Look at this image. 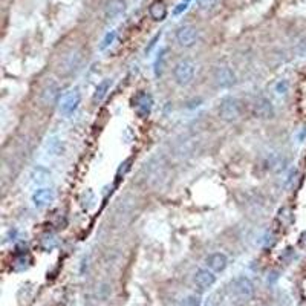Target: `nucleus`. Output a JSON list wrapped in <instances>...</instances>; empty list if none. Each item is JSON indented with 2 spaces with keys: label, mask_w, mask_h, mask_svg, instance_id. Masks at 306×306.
<instances>
[{
  "label": "nucleus",
  "mask_w": 306,
  "mask_h": 306,
  "mask_svg": "<svg viewBox=\"0 0 306 306\" xmlns=\"http://www.w3.org/2000/svg\"><path fill=\"white\" fill-rule=\"evenodd\" d=\"M193 280L199 290H208L214 285L216 276L213 274L212 270H199V271H196Z\"/></svg>",
  "instance_id": "9d476101"
},
{
  "label": "nucleus",
  "mask_w": 306,
  "mask_h": 306,
  "mask_svg": "<svg viewBox=\"0 0 306 306\" xmlns=\"http://www.w3.org/2000/svg\"><path fill=\"white\" fill-rule=\"evenodd\" d=\"M58 96H60V86L57 84V82H49L42 90V101L46 106L57 103Z\"/></svg>",
  "instance_id": "ddd939ff"
},
{
  "label": "nucleus",
  "mask_w": 306,
  "mask_h": 306,
  "mask_svg": "<svg viewBox=\"0 0 306 306\" xmlns=\"http://www.w3.org/2000/svg\"><path fill=\"white\" fill-rule=\"evenodd\" d=\"M44 152H46L48 156H60V155H63L64 141L57 135L49 136L46 140V142H44Z\"/></svg>",
  "instance_id": "9b49d317"
},
{
  "label": "nucleus",
  "mask_w": 306,
  "mask_h": 306,
  "mask_svg": "<svg viewBox=\"0 0 306 306\" xmlns=\"http://www.w3.org/2000/svg\"><path fill=\"white\" fill-rule=\"evenodd\" d=\"M42 245H43V248H44L46 251H50V250H52V248L57 245V240H56L54 236H46V238L42 240Z\"/></svg>",
  "instance_id": "4be33fe9"
},
{
  "label": "nucleus",
  "mask_w": 306,
  "mask_h": 306,
  "mask_svg": "<svg viewBox=\"0 0 306 306\" xmlns=\"http://www.w3.org/2000/svg\"><path fill=\"white\" fill-rule=\"evenodd\" d=\"M230 296H232V298L236 302V303H248L252 296H254V285L252 282L245 277V276H240V277H236L232 284H230Z\"/></svg>",
  "instance_id": "f257e3e1"
},
{
  "label": "nucleus",
  "mask_w": 306,
  "mask_h": 306,
  "mask_svg": "<svg viewBox=\"0 0 306 306\" xmlns=\"http://www.w3.org/2000/svg\"><path fill=\"white\" fill-rule=\"evenodd\" d=\"M110 86H112V80H110V78H106V80H103L101 83H98V86L95 88L94 96H92L94 103H100V101H103V100L106 98V95H108Z\"/></svg>",
  "instance_id": "a211bd4d"
},
{
  "label": "nucleus",
  "mask_w": 306,
  "mask_h": 306,
  "mask_svg": "<svg viewBox=\"0 0 306 306\" xmlns=\"http://www.w3.org/2000/svg\"><path fill=\"white\" fill-rule=\"evenodd\" d=\"M206 264L208 266V270H212L213 272H220L226 268L228 265V259L224 252H212L207 256Z\"/></svg>",
  "instance_id": "4468645a"
},
{
  "label": "nucleus",
  "mask_w": 306,
  "mask_h": 306,
  "mask_svg": "<svg viewBox=\"0 0 306 306\" xmlns=\"http://www.w3.org/2000/svg\"><path fill=\"white\" fill-rule=\"evenodd\" d=\"M148 14L155 22H162L167 16V8H166L164 2H161V0L153 2L148 8Z\"/></svg>",
  "instance_id": "f3484780"
},
{
  "label": "nucleus",
  "mask_w": 306,
  "mask_h": 306,
  "mask_svg": "<svg viewBox=\"0 0 306 306\" xmlns=\"http://www.w3.org/2000/svg\"><path fill=\"white\" fill-rule=\"evenodd\" d=\"M82 62H83V52H82V50H80V49H72V50H69V52L62 58L58 70H60V74H63V75L72 74L74 70L78 69V66L82 64Z\"/></svg>",
  "instance_id": "39448f33"
},
{
  "label": "nucleus",
  "mask_w": 306,
  "mask_h": 306,
  "mask_svg": "<svg viewBox=\"0 0 306 306\" xmlns=\"http://www.w3.org/2000/svg\"><path fill=\"white\" fill-rule=\"evenodd\" d=\"M166 54H167V49H162L160 56L156 57V62H155V75L160 76L164 70V63H166Z\"/></svg>",
  "instance_id": "aec40b11"
},
{
  "label": "nucleus",
  "mask_w": 306,
  "mask_h": 306,
  "mask_svg": "<svg viewBox=\"0 0 306 306\" xmlns=\"http://www.w3.org/2000/svg\"><path fill=\"white\" fill-rule=\"evenodd\" d=\"M219 116L224 121H236L240 116V103L233 98V96H226L220 101L219 106Z\"/></svg>",
  "instance_id": "7ed1b4c3"
},
{
  "label": "nucleus",
  "mask_w": 306,
  "mask_h": 306,
  "mask_svg": "<svg viewBox=\"0 0 306 306\" xmlns=\"http://www.w3.org/2000/svg\"><path fill=\"white\" fill-rule=\"evenodd\" d=\"M173 76L178 84L187 86L194 76V64L190 60H181L180 63H176L173 69Z\"/></svg>",
  "instance_id": "20e7f679"
},
{
  "label": "nucleus",
  "mask_w": 306,
  "mask_h": 306,
  "mask_svg": "<svg viewBox=\"0 0 306 306\" xmlns=\"http://www.w3.org/2000/svg\"><path fill=\"white\" fill-rule=\"evenodd\" d=\"M202 11H213L218 5V0H196Z\"/></svg>",
  "instance_id": "412c9836"
},
{
  "label": "nucleus",
  "mask_w": 306,
  "mask_h": 306,
  "mask_svg": "<svg viewBox=\"0 0 306 306\" xmlns=\"http://www.w3.org/2000/svg\"><path fill=\"white\" fill-rule=\"evenodd\" d=\"M49 178H50L49 170H46V168L42 167V166H36V167L31 170V173H30V180H31V182L36 184V186H43V184H46Z\"/></svg>",
  "instance_id": "dca6fc26"
},
{
  "label": "nucleus",
  "mask_w": 306,
  "mask_h": 306,
  "mask_svg": "<svg viewBox=\"0 0 306 306\" xmlns=\"http://www.w3.org/2000/svg\"><path fill=\"white\" fill-rule=\"evenodd\" d=\"M188 4H190V0H182L181 4H178L176 8L173 10V16H181L188 8Z\"/></svg>",
  "instance_id": "5701e85b"
},
{
  "label": "nucleus",
  "mask_w": 306,
  "mask_h": 306,
  "mask_svg": "<svg viewBox=\"0 0 306 306\" xmlns=\"http://www.w3.org/2000/svg\"><path fill=\"white\" fill-rule=\"evenodd\" d=\"M303 239H306V233H304V234H303Z\"/></svg>",
  "instance_id": "a878e982"
},
{
  "label": "nucleus",
  "mask_w": 306,
  "mask_h": 306,
  "mask_svg": "<svg viewBox=\"0 0 306 306\" xmlns=\"http://www.w3.org/2000/svg\"><path fill=\"white\" fill-rule=\"evenodd\" d=\"M196 40H198V30L194 26H190V24L180 28L176 32V42L182 48H192L196 43Z\"/></svg>",
  "instance_id": "1a4fd4ad"
},
{
  "label": "nucleus",
  "mask_w": 306,
  "mask_h": 306,
  "mask_svg": "<svg viewBox=\"0 0 306 306\" xmlns=\"http://www.w3.org/2000/svg\"><path fill=\"white\" fill-rule=\"evenodd\" d=\"M115 38H116V31H109L104 37H103V40H101V43L98 44V49L100 50H106L109 46H112V43L115 42Z\"/></svg>",
  "instance_id": "6ab92c4d"
},
{
  "label": "nucleus",
  "mask_w": 306,
  "mask_h": 306,
  "mask_svg": "<svg viewBox=\"0 0 306 306\" xmlns=\"http://www.w3.org/2000/svg\"><path fill=\"white\" fill-rule=\"evenodd\" d=\"M56 199V190L50 187H40L32 194V202L37 208H44L54 202Z\"/></svg>",
  "instance_id": "6e6552de"
},
{
  "label": "nucleus",
  "mask_w": 306,
  "mask_h": 306,
  "mask_svg": "<svg viewBox=\"0 0 306 306\" xmlns=\"http://www.w3.org/2000/svg\"><path fill=\"white\" fill-rule=\"evenodd\" d=\"M286 89H288V83L286 82H280L278 84H277V94H286Z\"/></svg>",
  "instance_id": "393cba45"
},
{
  "label": "nucleus",
  "mask_w": 306,
  "mask_h": 306,
  "mask_svg": "<svg viewBox=\"0 0 306 306\" xmlns=\"http://www.w3.org/2000/svg\"><path fill=\"white\" fill-rule=\"evenodd\" d=\"M252 114L260 120H270L274 116L276 110L272 103L265 96H258L252 103Z\"/></svg>",
  "instance_id": "0eeeda50"
},
{
  "label": "nucleus",
  "mask_w": 306,
  "mask_h": 306,
  "mask_svg": "<svg viewBox=\"0 0 306 306\" xmlns=\"http://www.w3.org/2000/svg\"><path fill=\"white\" fill-rule=\"evenodd\" d=\"M124 11H126V2H124V0H110V2H108V5L104 8V18L108 22H114L120 16H122Z\"/></svg>",
  "instance_id": "f8f14e48"
},
{
  "label": "nucleus",
  "mask_w": 306,
  "mask_h": 306,
  "mask_svg": "<svg viewBox=\"0 0 306 306\" xmlns=\"http://www.w3.org/2000/svg\"><path fill=\"white\" fill-rule=\"evenodd\" d=\"M82 103V92L78 88H74L70 90H68L63 98L60 100V112L66 116L72 115L76 109H78Z\"/></svg>",
  "instance_id": "f03ea898"
},
{
  "label": "nucleus",
  "mask_w": 306,
  "mask_h": 306,
  "mask_svg": "<svg viewBox=\"0 0 306 306\" xmlns=\"http://www.w3.org/2000/svg\"><path fill=\"white\" fill-rule=\"evenodd\" d=\"M152 103H153L152 96H150L148 94H146V92H141V94H138V95L135 96V104H134V108H135L136 114H138L141 118H144V116H147V115L150 114Z\"/></svg>",
  "instance_id": "2eb2a0df"
},
{
  "label": "nucleus",
  "mask_w": 306,
  "mask_h": 306,
  "mask_svg": "<svg viewBox=\"0 0 306 306\" xmlns=\"http://www.w3.org/2000/svg\"><path fill=\"white\" fill-rule=\"evenodd\" d=\"M182 304L184 306H199L200 304V298L196 297V296H188L187 298H184Z\"/></svg>",
  "instance_id": "b1692460"
},
{
  "label": "nucleus",
  "mask_w": 306,
  "mask_h": 306,
  "mask_svg": "<svg viewBox=\"0 0 306 306\" xmlns=\"http://www.w3.org/2000/svg\"><path fill=\"white\" fill-rule=\"evenodd\" d=\"M213 80L219 88L226 89V88H232L236 83V75L226 66H218L213 70Z\"/></svg>",
  "instance_id": "423d86ee"
}]
</instances>
